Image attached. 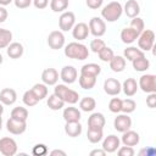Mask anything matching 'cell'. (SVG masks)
Returning a JSON list of instances; mask_svg holds the SVG:
<instances>
[{
	"mask_svg": "<svg viewBox=\"0 0 156 156\" xmlns=\"http://www.w3.org/2000/svg\"><path fill=\"white\" fill-rule=\"evenodd\" d=\"M121 90H122V84L119 83L118 79H116V78H107L104 82V91L107 95L116 96V95H118L121 93Z\"/></svg>",
	"mask_w": 156,
	"mask_h": 156,
	"instance_id": "obj_12",
	"label": "cell"
},
{
	"mask_svg": "<svg viewBox=\"0 0 156 156\" xmlns=\"http://www.w3.org/2000/svg\"><path fill=\"white\" fill-rule=\"evenodd\" d=\"M132 63H133V68L138 72H144V71L149 69V67H150V61L145 56H141V57L133 60Z\"/></svg>",
	"mask_w": 156,
	"mask_h": 156,
	"instance_id": "obj_30",
	"label": "cell"
},
{
	"mask_svg": "<svg viewBox=\"0 0 156 156\" xmlns=\"http://www.w3.org/2000/svg\"><path fill=\"white\" fill-rule=\"evenodd\" d=\"M16 100H17V94L12 88H4L0 91V102L2 105H6V106L13 105Z\"/></svg>",
	"mask_w": 156,
	"mask_h": 156,
	"instance_id": "obj_16",
	"label": "cell"
},
{
	"mask_svg": "<svg viewBox=\"0 0 156 156\" xmlns=\"http://www.w3.org/2000/svg\"><path fill=\"white\" fill-rule=\"evenodd\" d=\"M65 56H67L68 58L83 61V60L88 58L89 50L84 44L78 43V41H72L65 46Z\"/></svg>",
	"mask_w": 156,
	"mask_h": 156,
	"instance_id": "obj_1",
	"label": "cell"
},
{
	"mask_svg": "<svg viewBox=\"0 0 156 156\" xmlns=\"http://www.w3.org/2000/svg\"><path fill=\"white\" fill-rule=\"evenodd\" d=\"M12 40V33L9 29L0 28V49H5Z\"/></svg>",
	"mask_w": 156,
	"mask_h": 156,
	"instance_id": "obj_36",
	"label": "cell"
},
{
	"mask_svg": "<svg viewBox=\"0 0 156 156\" xmlns=\"http://www.w3.org/2000/svg\"><path fill=\"white\" fill-rule=\"evenodd\" d=\"M11 118H15V119H18V121H27V118H28V110L26 107L17 106V107L12 108Z\"/></svg>",
	"mask_w": 156,
	"mask_h": 156,
	"instance_id": "obj_35",
	"label": "cell"
},
{
	"mask_svg": "<svg viewBox=\"0 0 156 156\" xmlns=\"http://www.w3.org/2000/svg\"><path fill=\"white\" fill-rule=\"evenodd\" d=\"M123 11H124V13H126L128 17L134 18V17H136V16L139 15V12H140V6H139V4H138L136 0H127L126 5H124V7H123Z\"/></svg>",
	"mask_w": 156,
	"mask_h": 156,
	"instance_id": "obj_21",
	"label": "cell"
},
{
	"mask_svg": "<svg viewBox=\"0 0 156 156\" xmlns=\"http://www.w3.org/2000/svg\"><path fill=\"white\" fill-rule=\"evenodd\" d=\"M23 51H24L23 45H22L21 43H17V41H15V43H10V45L6 48L7 56H9L10 58H13V60L20 58V57L23 55Z\"/></svg>",
	"mask_w": 156,
	"mask_h": 156,
	"instance_id": "obj_20",
	"label": "cell"
},
{
	"mask_svg": "<svg viewBox=\"0 0 156 156\" xmlns=\"http://www.w3.org/2000/svg\"><path fill=\"white\" fill-rule=\"evenodd\" d=\"M33 5L37 9L43 10V9H45L49 5V0H33Z\"/></svg>",
	"mask_w": 156,
	"mask_h": 156,
	"instance_id": "obj_49",
	"label": "cell"
},
{
	"mask_svg": "<svg viewBox=\"0 0 156 156\" xmlns=\"http://www.w3.org/2000/svg\"><path fill=\"white\" fill-rule=\"evenodd\" d=\"M13 0H0V5L1 6H6V5H10Z\"/></svg>",
	"mask_w": 156,
	"mask_h": 156,
	"instance_id": "obj_54",
	"label": "cell"
},
{
	"mask_svg": "<svg viewBox=\"0 0 156 156\" xmlns=\"http://www.w3.org/2000/svg\"><path fill=\"white\" fill-rule=\"evenodd\" d=\"M138 88H140L144 93H156V76L155 74H143L139 79Z\"/></svg>",
	"mask_w": 156,
	"mask_h": 156,
	"instance_id": "obj_5",
	"label": "cell"
},
{
	"mask_svg": "<svg viewBox=\"0 0 156 156\" xmlns=\"http://www.w3.org/2000/svg\"><path fill=\"white\" fill-rule=\"evenodd\" d=\"M130 28H133L136 33H141L143 30H144V21H143V18H140V17H134L132 21H130Z\"/></svg>",
	"mask_w": 156,
	"mask_h": 156,
	"instance_id": "obj_41",
	"label": "cell"
},
{
	"mask_svg": "<svg viewBox=\"0 0 156 156\" xmlns=\"http://www.w3.org/2000/svg\"><path fill=\"white\" fill-rule=\"evenodd\" d=\"M119 143H121V140H119V138L117 135L110 134V135H107L104 139V141H102V149L106 151V154L107 152L108 154H112V152H115L119 147Z\"/></svg>",
	"mask_w": 156,
	"mask_h": 156,
	"instance_id": "obj_14",
	"label": "cell"
},
{
	"mask_svg": "<svg viewBox=\"0 0 156 156\" xmlns=\"http://www.w3.org/2000/svg\"><path fill=\"white\" fill-rule=\"evenodd\" d=\"M118 151V155L119 156H133L134 154H135V151H134V149H133V146H122V147H119V149H117Z\"/></svg>",
	"mask_w": 156,
	"mask_h": 156,
	"instance_id": "obj_45",
	"label": "cell"
},
{
	"mask_svg": "<svg viewBox=\"0 0 156 156\" xmlns=\"http://www.w3.org/2000/svg\"><path fill=\"white\" fill-rule=\"evenodd\" d=\"M146 105L150 108H155L156 106V93H150L149 96L146 98Z\"/></svg>",
	"mask_w": 156,
	"mask_h": 156,
	"instance_id": "obj_48",
	"label": "cell"
},
{
	"mask_svg": "<svg viewBox=\"0 0 156 156\" xmlns=\"http://www.w3.org/2000/svg\"><path fill=\"white\" fill-rule=\"evenodd\" d=\"M48 45L52 50L62 49L65 45V35L61 30H52L48 35Z\"/></svg>",
	"mask_w": 156,
	"mask_h": 156,
	"instance_id": "obj_10",
	"label": "cell"
},
{
	"mask_svg": "<svg viewBox=\"0 0 156 156\" xmlns=\"http://www.w3.org/2000/svg\"><path fill=\"white\" fill-rule=\"evenodd\" d=\"M100 73H101V67L98 63H87L80 68V74H84V76L98 77Z\"/></svg>",
	"mask_w": 156,
	"mask_h": 156,
	"instance_id": "obj_27",
	"label": "cell"
},
{
	"mask_svg": "<svg viewBox=\"0 0 156 156\" xmlns=\"http://www.w3.org/2000/svg\"><path fill=\"white\" fill-rule=\"evenodd\" d=\"M135 107H136V104H135V101L133 99H124V100H122L121 111L123 113H132V112H134Z\"/></svg>",
	"mask_w": 156,
	"mask_h": 156,
	"instance_id": "obj_39",
	"label": "cell"
},
{
	"mask_svg": "<svg viewBox=\"0 0 156 156\" xmlns=\"http://www.w3.org/2000/svg\"><path fill=\"white\" fill-rule=\"evenodd\" d=\"M46 104H48L49 108L52 110V111H58V110H61V108L63 107V105H65V102H63L57 95H55V94L49 95Z\"/></svg>",
	"mask_w": 156,
	"mask_h": 156,
	"instance_id": "obj_32",
	"label": "cell"
},
{
	"mask_svg": "<svg viewBox=\"0 0 156 156\" xmlns=\"http://www.w3.org/2000/svg\"><path fill=\"white\" fill-rule=\"evenodd\" d=\"M22 100H23V104H24L26 106H28V107L35 106V105L39 102L38 98L34 95V93H33L30 89H29V90H27V91L23 94V98H22Z\"/></svg>",
	"mask_w": 156,
	"mask_h": 156,
	"instance_id": "obj_37",
	"label": "cell"
},
{
	"mask_svg": "<svg viewBox=\"0 0 156 156\" xmlns=\"http://www.w3.org/2000/svg\"><path fill=\"white\" fill-rule=\"evenodd\" d=\"M113 127L117 132L123 133L128 129H130L132 127V118L128 116V113H123V115H118L115 121H113Z\"/></svg>",
	"mask_w": 156,
	"mask_h": 156,
	"instance_id": "obj_11",
	"label": "cell"
},
{
	"mask_svg": "<svg viewBox=\"0 0 156 156\" xmlns=\"http://www.w3.org/2000/svg\"><path fill=\"white\" fill-rule=\"evenodd\" d=\"M122 12L123 6L118 1H111L101 10V17L107 22H115L122 16Z\"/></svg>",
	"mask_w": 156,
	"mask_h": 156,
	"instance_id": "obj_3",
	"label": "cell"
},
{
	"mask_svg": "<svg viewBox=\"0 0 156 156\" xmlns=\"http://www.w3.org/2000/svg\"><path fill=\"white\" fill-rule=\"evenodd\" d=\"M76 24V16L72 11H65L58 18V27L61 32H68Z\"/></svg>",
	"mask_w": 156,
	"mask_h": 156,
	"instance_id": "obj_7",
	"label": "cell"
},
{
	"mask_svg": "<svg viewBox=\"0 0 156 156\" xmlns=\"http://www.w3.org/2000/svg\"><path fill=\"white\" fill-rule=\"evenodd\" d=\"M54 94L57 95L65 104H69V105H74L79 100V94L76 90L69 89L65 84H57L54 89Z\"/></svg>",
	"mask_w": 156,
	"mask_h": 156,
	"instance_id": "obj_2",
	"label": "cell"
},
{
	"mask_svg": "<svg viewBox=\"0 0 156 156\" xmlns=\"http://www.w3.org/2000/svg\"><path fill=\"white\" fill-rule=\"evenodd\" d=\"M77 77H78V72L73 66H65L60 72V78L66 84L74 83L77 80Z\"/></svg>",
	"mask_w": 156,
	"mask_h": 156,
	"instance_id": "obj_13",
	"label": "cell"
},
{
	"mask_svg": "<svg viewBox=\"0 0 156 156\" xmlns=\"http://www.w3.org/2000/svg\"><path fill=\"white\" fill-rule=\"evenodd\" d=\"M13 2H15V6L17 9H27L30 6L33 0H13Z\"/></svg>",
	"mask_w": 156,
	"mask_h": 156,
	"instance_id": "obj_46",
	"label": "cell"
},
{
	"mask_svg": "<svg viewBox=\"0 0 156 156\" xmlns=\"http://www.w3.org/2000/svg\"><path fill=\"white\" fill-rule=\"evenodd\" d=\"M32 154L35 155V156H43V155H46L48 154V147L45 144H37L33 146L32 149Z\"/></svg>",
	"mask_w": 156,
	"mask_h": 156,
	"instance_id": "obj_44",
	"label": "cell"
},
{
	"mask_svg": "<svg viewBox=\"0 0 156 156\" xmlns=\"http://www.w3.org/2000/svg\"><path fill=\"white\" fill-rule=\"evenodd\" d=\"M88 27H89V32L96 38H100L106 33V23L100 17H93L89 21Z\"/></svg>",
	"mask_w": 156,
	"mask_h": 156,
	"instance_id": "obj_6",
	"label": "cell"
},
{
	"mask_svg": "<svg viewBox=\"0 0 156 156\" xmlns=\"http://www.w3.org/2000/svg\"><path fill=\"white\" fill-rule=\"evenodd\" d=\"M110 68L113 72H122L126 68V58L119 55H113V57L110 60Z\"/></svg>",
	"mask_w": 156,
	"mask_h": 156,
	"instance_id": "obj_26",
	"label": "cell"
},
{
	"mask_svg": "<svg viewBox=\"0 0 156 156\" xmlns=\"http://www.w3.org/2000/svg\"><path fill=\"white\" fill-rule=\"evenodd\" d=\"M89 33H90V32H89V27H88V24L84 23V22H79V23L74 24L73 28H72V35H73V38L77 39L78 41L87 39L88 35H89Z\"/></svg>",
	"mask_w": 156,
	"mask_h": 156,
	"instance_id": "obj_15",
	"label": "cell"
},
{
	"mask_svg": "<svg viewBox=\"0 0 156 156\" xmlns=\"http://www.w3.org/2000/svg\"><path fill=\"white\" fill-rule=\"evenodd\" d=\"M2 61H4V57H2V55H1V54H0V65H1V63H2Z\"/></svg>",
	"mask_w": 156,
	"mask_h": 156,
	"instance_id": "obj_57",
	"label": "cell"
},
{
	"mask_svg": "<svg viewBox=\"0 0 156 156\" xmlns=\"http://www.w3.org/2000/svg\"><path fill=\"white\" fill-rule=\"evenodd\" d=\"M102 1H104V0H87L85 2H87V6H88L89 9H91V10H96V9L101 7Z\"/></svg>",
	"mask_w": 156,
	"mask_h": 156,
	"instance_id": "obj_47",
	"label": "cell"
},
{
	"mask_svg": "<svg viewBox=\"0 0 156 156\" xmlns=\"http://www.w3.org/2000/svg\"><path fill=\"white\" fill-rule=\"evenodd\" d=\"M123 57L127 58L128 61H133L138 57H141V56H145V52L143 50H140L139 48H135V46H129L127 49H124V52H123Z\"/></svg>",
	"mask_w": 156,
	"mask_h": 156,
	"instance_id": "obj_28",
	"label": "cell"
},
{
	"mask_svg": "<svg viewBox=\"0 0 156 156\" xmlns=\"http://www.w3.org/2000/svg\"><path fill=\"white\" fill-rule=\"evenodd\" d=\"M102 136H104L102 129H100V128H88L87 138H88V140L91 144H96V143L101 141L102 140Z\"/></svg>",
	"mask_w": 156,
	"mask_h": 156,
	"instance_id": "obj_29",
	"label": "cell"
},
{
	"mask_svg": "<svg viewBox=\"0 0 156 156\" xmlns=\"http://www.w3.org/2000/svg\"><path fill=\"white\" fill-rule=\"evenodd\" d=\"M65 133L71 138L79 136L80 133H82V124L79 123V121L78 122H66Z\"/></svg>",
	"mask_w": 156,
	"mask_h": 156,
	"instance_id": "obj_22",
	"label": "cell"
},
{
	"mask_svg": "<svg viewBox=\"0 0 156 156\" xmlns=\"http://www.w3.org/2000/svg\"><path fill=\"white\" fill-rule=\"evenodd\" d=\"M95 155H99V156H105L106 155V151L104 149H95L93 151H90V156H95Z\"/></svg>",
	"mask_w": 156,
	"mask_h": 156,
	"instance_id": "obj_52",
	"label": "cell"
},
{
	"mask_svg": "<svg viewBox=\"0 0 156 156\" xmlns=\"http://www.w3.org/2000/svg\"><path fill=\"white\" fill-rule=\"evenodd\" d=\"M6 129L9 133H11L13 135L23 134L27 129V121H18V119L10 117L6 121Z\"/></svg>",
	"mask_w": 156,
	"mask_h": 156,
	"instance_id": "obj_8",
	"label": "cell"
},
{
	"mask_svg": "<svg viewBox=\"0 0 156 156\" xmlns=\"http://www.w3.org/2000/svg\"><path fill=\"white\" fill-rule=\"evenodd\" d=\"M79 85L80 88L85 89V90H89V89H93L96 84V77H91V76H84V74H80L79 77Z\"/></svg>",
	"mask_w": 156,
	"mask_h": 156,
	"instance_id": "obj_31",
	"label": "cell"
},
{
	"mask_svg": "<svg viewBox=\"0 0 156 156\" xmlns=\"http://www.w3.org/2000/svg\"><path fill=\"white\" fill-rule=\"evenodd\" d=\"M68 7V0H51L50 9L54 12H63Z\"/></svg>",
	"mask_w": 156,
	"mask_h": 156,
	"instance_id": "obj_38",
	"label": "cell"
},
{
	"mask_svg": "<svg viewBox=\"0 0 156 156\" xmlns=\"http://www.w3.org/2000/svg\"><path fill=\"white\" fill-rule=\"evenodd\" d=\"M154 43H155V33L151 29H144L139 37H138V45L139 49L145 51H149L154 48Z\"/></svg>",
	"mask_w": 156,
	"mask_h": 156,
	"instance_id": "obj_4",
	"label": "cell"
},
{
	"mask_svg": "<svg viewBox=\"0 0 156 156\" xmlns=\"http://www.w3.org/2000/svg\"><path fill=\"white\" fill-rule=\"evenodd\" d=\"M7 10L4 7V6H1L0 5V23H2V22H5L6 20H7Z\"/></svg>",
	"mask_w": 156,
	"mask_h": 156,
	"instance_id": "obj_51",
	"label": "cell"
},
{
	"mask_svg": "<svg viewBox=\"0 0 156 156\" xmlns=\"http://www.w3.org/2000/svg\"><path fill=\"white\" fill-rule=\"evenodd\" d=\"M62 117L66 122H78L80 119V111L77 107H66L63 110Z\"/></svg>",
	"mask_w": 156,
	"mask_h": 156,
	"instance_id": "obj_23",
	"label": "cell"
},
{
	"mask_svg": "<svg viewBox=\"0 0 156 156\" xmlns=\"http://www.w3.org/2000/svg\"><path fill=\"white\" fill-rule=\"evenodd\" d=\"M98 55H99V58L101 60V61H104V62H110V60L113 57V51H112V49L111 48H108V46H105V48H102L99 52H98Z\"/></svg>",
	"mask_w": 156,
	"mask_h": 156,
	"instance_id": "obj_40",
	"label": "cell"
},
{
	"mask_svg": "<svg viewBox=\"0 0 156 156\" xmlns=\"http://www.w3.org/2000/svg\"><path fill=\"white\" fill-rule=\"evenodd\" d=\"M121 141H122L123 145H126V146H135V145L139 144L140 136H139V134H138L136 132L128 129V130L123 132V135H122Z\"/></svg>",
	"mask_w": 156,
	"mask_h": 156,
	"instance_id": "obj_18",
	"label": "cell"
},
{
	"mask_svg": "<svg viewBox=\"0 0 156 156\" xmlns=\"http://www.w3.org/2000/svg\"><path fill=\"white\" fill-rule=\"evenodd\" d=\"M41 80L46 85H56L58 80V72L55 68H45L41 73Z\"/></svg>",
	"mask_w": 156,
	"mask_h": 156,
	"instance_id": "obj_17",
	"label": "cell"
},
{
	"mask_svg": "<svg viewBox=\"0 0 156 156\" xmlns=\"http://www.w3.org/2000/svg\"><path fill=\"white\" fill-rule=\"evenodd\" d=\"M106 46V44H105V41L102 40V39H94V40H91L90 41V50L93 51V52H95V54H98L102 48H105Z\"/></svg>",
	"mask_w": 156,
	"mask_h": 156,
	"instance_id": "obj_43",
	"label": "cell"
},
{
	"mask_svg": "<svg viewBox=\"0 0 156 156\" xmlns=\"http://www.w3.org/2000/svg\"><path fill=\"white\" fill-rule=\"evenodd\" d=\"M50 155L51 156H56V155H61V156H66V152L65 151H62V150H52L51 152H50Z\"/></svg>",
	"mask_w": 156,
	"mask_h": 156,
	"instance_id": "obj_53",
	"label": "cell"
},
{
	"mask_svg": "<svg viewBox=\"0 0 156 156\" xmlns=\"http://www.w3.org/2000/svg\"><path fill=\"white\" fill-rule=\"evenodd\" d=\"M1 128H2V118L0 116V130H1Z\"/></svg>",
	"mask_w": 156,
	"mask_h": 156,
	"instance_id": "obj_56",
	"label": "cell"
},
{
	"mask_svg": "<svg viewBox=\"0 0 156 156\" xmlns=\"http://www.w3.org/2000/svg\"><path fill=\"white\" fill-rule=\"evenodd\" d=\"M30 90L34 93V95L38 98L39 101L48 96V85L44 84V83H37V84H34Z\"/></svg>",
	"mask_w": 156,
	"mask_h": 156,
	"instance_id": "obj_34",
	"label": "cell"
},
{
	"mask_svg": "<svg viewBox=\"0 0 156 156\" xmlns=\"http://www.w3.org/2000/svg\"><path fill=\"white\" fill-rule=\"evenodd\" d=\"M122 89H123V93L127 96H133V95L136 94L138 83H136V80L134 78H127L122 84Z\"/></svg>",
	"mask_w": 156,
	"mask_h": 156,
	"instance_id": "obj_25",
	"label": "cell"
},
{
	"mask_svg": "<svg viewBox=\"0 0 156 156\" xmlns=\"http://www.w3.org/2000/svg\"><path fill=\"white\" fill-rule=\"evenodd\" d=\"M96 106V101L91 96H85L79 101V107L84 112H91Z\"/></svg>",
	"mask_w": 156,
	"mask_h": 156,
	"instance_id": "obj_33",
	"label": "cell"
},
{
	"mask_svg": "<svg viewBox=\"0 0 156 156\" xmlns=\"http://www.w3.org/2000/svg\"><path fill=\"white\" fill-rule=\"evenodd\" d=\"M2 113H4V105L0 102V116H1Z\"/></svg>",
	"mask_w": 156,
	"mask_h": 156,
	"instance_id": "obj_55",
	"label": "cell"
},
{
	"mask_svg": "<svg viewBox=\"0 0 156 156\" xmlns=\"http://www.w3.org/2000/svg\"><path fill=\"white\" fill-rule=\"evenodd\" d=\"M105 123H106V119H105L104 115L100 113V112H94L88 118V128H100V129H104Z\"/></svg>",
	"mask_w": 156,
	"mask_h": 156,
	"instance_id": "obj_19",
	"label": "cell"
},
{
	"mask_svg": "<svg viewBox=\"0 0 156 156\" xmlns=\"http://www.w3.org/2000/svg\"><path fill=\"white\" fill-rule=\"evenodd\" d=\"M121 106H122V100L119 98H113L108 102V110L113 113L121 112Z\"/></svg>",
	"mask_w": 156,
	"mask_h": 156,
	"instance_id": "obj_42",
	"label": "cell"
},
{
	"mask_svg": "<svg viewBox=\"0 0 156 156\" xmlns=\"http://www.w3.org/2000/svg\"><path fill=\"white\" fill-rule=\"evenodd\" d=\"M0 152L4 156H13L17 152V144L12 138L5 136L0 139Z\"/></svg>",
	"mask_w": 156,
	"mask_h": 156,
	"instance_id": "obj_9",
	"label": "cell"
},
{
	"mask_svg": "<svg viewBox=\"0 0 156 156\" xmlns=\"http://www.w3.org/2000/svg\"><path fill=\"white\" fill-rule=\"evenodd\" d=\"M155 154H156V150H155L154 147L143 149V150L139 152V155H140V156H143V155H146V156H155Z\"/></svg>",
	"mask_w": 156,
	"mask_h": 156,
	"instance_id": "obj_50",
	"label": "cell"
},
{
	"mask_svg": "<svg viewBox=\"0 0 156 156\" xmlns=\"http://www.w3.org/2000/svg\"><path fill=\"white\" fill-rule=\"evenodd\" d=\"M139 37V33H136L133 28L130 27H127V28H123L122 32H121V39L124 44H132L134 43Z\"/></svg>",
	"mask_w": 156,
	"mask_h": 156,
	"instance_id": "obj_24",
	"label": "cell"
}]
</instances>
